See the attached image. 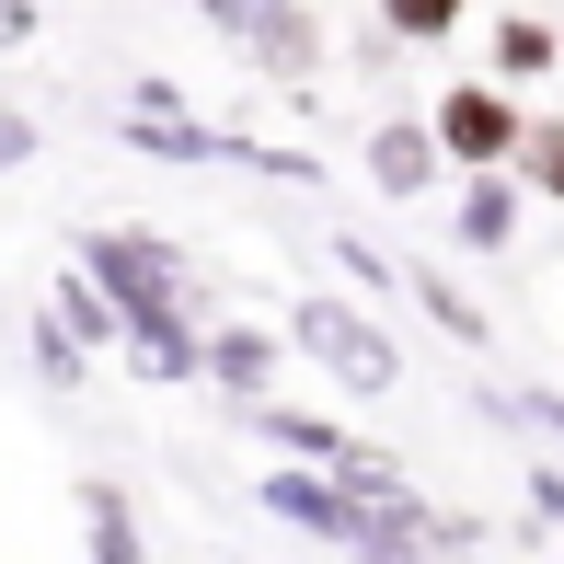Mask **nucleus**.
<instances>
[{"label":"nucleus","mask_w":564,"mask_h":564,"mask_svg":"<svg viewBox=\"0 0 564 564\" xmlns=\"http://www.w3.org/2000/svg\"><path fill=\"white\" fill-rule=\"evenodd\" d=\"M93 276H105V289L127 300V323H150V312H185V253L173 242H150V230H93V253H82Z\"/></svg>","instance_id":"f257e3e1"},{"label":"nucleus","mask_w":564,"mask_h":564,"mask_svg":"<svg viewBox=\"0 0 564 564\" xmlns=\"http://www.w3.org/2000/svg\"><path fill=\"white\" fill-rule=\"evenodd\" d=\"M93 553H139V530H127V496H116V484H93Z\"/></svg>","instance_id":"9b49d317"},{"label":"nucleus","mask_w":564,"mask_h":564,"mask_svg":"<svg viewBox=\"0 0 564 564\" xmlns=\"http://www.w3.org/2000/svg\"><path fill=\"white\" fill-rule=\"evenodd\" d=\"M35 369H46V380H69V369H82V335H69V323H58V312H46V323H35Z\"/></svg>","instance_id":"ddd939ff"},{"label":"nucleus","mask_w":564,"mask_h":564,"mask_svg":"<svg viewBox=\"0 0 564 564\" xmlns=\"http://www.w3.org/2000/svg\"><path fill=\"white\" fill-rule=\"evenodd\" d=\"M265 507H276L289 530H312V542H357L369 473H346V484H323V473H276V484H265Z\"/></svg>","instance_id":"7ed1b4c3"},{"label":"nucleus","mask_w":564,"mask_h":564,"mask_svg":"<svg viewBox=\"0 0 564 564\" xmlns=\"http://www.w3.org/2000/svg\"><path fill=\"white\" fill-rule=\"evenodd\" d=\"M519 150H530V185H542V196H564V127H530Z\"/></svg>","instance_id":"4468645a"},{"label":"nucleus","mask_w":564,"mask_h":564,"mask_svg":"<svg viewBox=\"0 0 564 564\" xmlns=\"http://www.w3.org/2000/svg\"><path fill=\"white\" fill-rule=\"evenodd\" d=\"M507 230H519V196H507V185H496V162H484V185L460 196V242H473V253H496Z\"/></svg>","instance_id":"423d86ee"},{"label":"nucleus","mask_w":564,"mask_h":564,"mask_svg":"<svg viewBox=\"0 0 564 564\" xmlns=\"http://www.w3.org/2000/svg\"><path fill=\"white\" fill-rule=\"evenodd\" d=\"M519 139H530V127L507 116V93H484V82H460L449 105H438V150H449V162H473V173H484V162H507Z\"/></svg>","instance_id":"20e7f679"},{"label":"nucleus","mask_w":564,"mask_h":564,"mask_svg":"<svg viewBox=\"0 0 564 564\" xmlns=\"http://www.w3.org/2000/svg\"><path fill=\"white\" fill-rule=\"evenodd\" d=\"M35 35V12H23V0H0V46H23Z\"/></svg>","instance_id":"dca6fc26"},{"label":"nucleus","mask_w":564,"mask_h":564,"mask_svg":"<svg viewBox=\"0 0 564 564\" xmlns=\"http://www.w3.org/2000/svg\"><path fill=\"white\" fill-rule=\"evenodd\" d=\"M380 23H392V35H449V23H460V0H380Z\"/></svg>","instance_id":"9d476101"},{"label":"nucleus","mask_w":564,"mask_h":564,"mask_svg":"<svg viewBox=\"0 0 564 564\" xmlns=\"http://www.w3.org/2000/svg\"><path fill=\"white\" fill-rule=\"evenodd\" d=\"M415 300H426V312H438V323H449V335H460V346H473V335H484V312H473V300H460V289H449V276H415Z\"/></svg>","instance_id":"f8f14e48"},{"label":"nucleus","mask_w":564,"mask_h":564,"mask_svg":"<svg viewBox=\"0 0 564 564\" xmlns=\"http://www.w3.org/2000/svg\"><path fill=\"white\" fill-rule=\"evenodd\" d=\"M369 173H380V196H415V185H426V127H380Z\"/></svg>","instance_id":"0eeeda50"},{"label":"nucleus","mask_w":564,"mask_h":564,"mask_svg":"<svg viewBox=\"0 0 564 564\" xmlns=\"http://www.w3.org/2000/svg\"><path fill=\"white\" fill-rule=\"evenodd\" d=\"M289 323H300V346H312L323 369L346 380V392H392V369H403V357H392V335H380V323H357L346 300H300Z\"/></svg>","instance_id":"f03ea898"},{"label":"nucleus","mask_w":564,"mask_h":564,"mask_svg":"<svg viewBox=\"0 0 564 564\" xmlns=\"http://www.w3.org/2000/svg\"><path fill=\"white\" fill-rule=\"evenodd\" d=\"M564 58V46L542 35V23H496V69H507V82H530V69H553Z\"/></svg>","instance_id":"6e6552de"},{"label":"nucleus","mask_w":564,"mask_h":564,"mask_svg":"<svg viewBox=\"0 0 564 564\" xmlns=\"http://www.w3.org/2000/svg\"><path fill=\"white\" fill-rule=\"evenodd\" d=\"M208 369L230 380V392H253V380L276 369V346H265V335H219V346H208Z\"/></svg>","instance_id":"1a4fd4ad"},{"label":"nucleus","mask_w":564,"mask_h":564,"mask_svg":"<svg viewBox=\"0 0 564 564\" xmlns=\"http://www.w3.org/2000/svg\"><path fill=\"white\" fill-rule=\"evenodd\" d=\"M23 150H35V127H23V116H0V173H12Z\"/></svg>","instance_id":"2eb2a0df"},{"label":"nucleus","mask_w":564,"mask_h":564,"mask_svg":"<svg viewBox=\"0 0 564 564\" xmlns=\"http://www.w3.org/2000/svg\"><path fill=\"white\" fill-rule=\"evenodd\" d=\"M196 12H208V23H230V35H242L253 58H276V69H289L300 46H312V23H300V0H196Z\"/></svg>","instance_id":"39448f33"}]
</instances>
